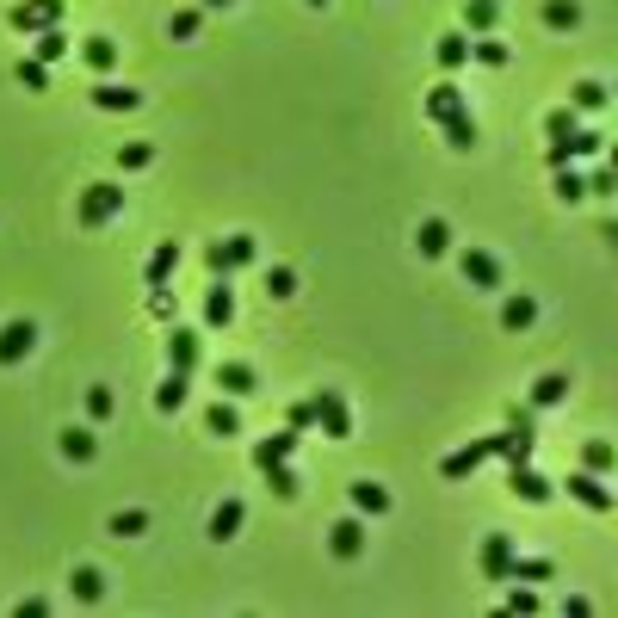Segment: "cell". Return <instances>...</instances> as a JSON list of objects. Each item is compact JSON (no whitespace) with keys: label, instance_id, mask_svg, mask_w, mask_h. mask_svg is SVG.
Returning a JSON list of instances; mask_svg holds the SVG:
<instances>
[{"label":"cell","instance_id":"cell-13","mask_svg":"<svg viewBox=\"0 0 618 618\" xmlns=\"http://www.w3.org/2000/svg\"><path fill=\"white\" fill-rule=\"evenodd\" d=\"M168 372H198V334L192 328H173L168 334Z\"/></svg>","mask_w":618,"mask_h":618},{"label":"cell","instance_id":"cell-38","mask_svg":"<svg viewBox=\"0 0 618 618\" xmlns=\"http://www.w3.org/2000/svg\"><path fill=\"white\" fill-rule=\"evenodd\" d=\"M582 192H587V186H582V173H575L569 161H563V168H556V198H563V205H575Z\"/></svg>","mask_w":618,"mask_h":618},{"label":"cell","instance_id":"cell-8","mask_svg":"<svg viewBox=\"0 0 618 618\" xmlns=\"http://www.w3.org/2000/svg\"><path fill=\"white\" fill-rule=\"evenodd\" d=\"M507 563H514V538L507 532H488L482 538V575L488 582H507Z\"/></svg>","mask_w":618,"mask_h":618},{"label":"cell","instance_id":"cell-50","mask_svg":"<svg viewBox=\"0 0 618 618\" xmlns=\"http://www.w3.org/2000/svg\"><path fill=\"white\" fill-rule=\"evenodd\" d=\"M507 427H526V433H538V420H532V409H519V402L507 409Z\"/></svg>","mask_w":618,"mask_h":618},{"label":"cell","instance_id":"cell-21","mask_svg":"<svg viewBox=\"0 0 618 618\" xmlns=\"http://www.w3.org/2000/svg\"><path fill=\"white\" fill-rule=\"evenodd\" d=\"M241 519H247V507H241V501H223V507L210 514V538H217V545H223V538H236Z\"/></svg>","mask_w":618,"mask_h":618},{"label":"cell","instance_id":"cell-3","mask_svg":"<svg viewBox=\"0 0 618 618\" xmlns=\"http://www.w3.org/2000/svg\"><path fill=\"white\" fill-rule=\"evenodd\" d=\"M495 451H501V433H482V439H470V446H458V451H451L439 470H446L451 482H464V477H477V470L488 464V458H495Z\"/></svg>","mask_w":618,"mask_h":618},{"label":"cell","instance_id":"cell-11","mask_svg":"<svg viewBox=\"0 0 618 618\" xmlns=\"http://www.w3.org/2000/svg\"><path fill=\"white\" fill-rule=\"evenodd\" d=\"M328 550H334L341 563H352V556L365 550V526H359V519H334V526H328Z\"/></svg>","mask_w":618,"mask_h":618},{"label":"cell","instance_id":"cell-49","mask_svg":"<svg viewBox=\"0 0 618 618\" xmlns=\"http://www.w3.org/2000/svg\"><path fill=\"white\" fill-rule=\"evenodd\" d=\"M507 613H538V594H532V587H514V594H507Z\"/></svg>","mask_w":618,"mask_h":618},{"label":"cell","instance_id":"cell-10","mask_svg":"<svg viewBox=\"0 0 618 618\" xmlns=\"http://www.w3.org/2000/svg\"><path fill=\"white\" fill-rule=\"evenodd\" d=\"M569 495L582 501V507H594V514H613V488L594 477V470H582V477H569Z\"/></svg>","mask_w":618,"mask_h":618},{"label":"cell","instance_id":"cell-7","mask_svg":"<svg viewBox=\"0 0 618 618\" xmlns=\"http://www.w3.org/2000/svg\"><path fill=\"white\" fill-rule=\"evenodd\" d=\"M229 322H236V291H229V278H217V285L205 291V328L223 334Z\"/></svg>","mask_w":618,"mask_h":618},{"label":"cell","instance_id":"cell-24","mask_svg":"<svg viewBox=\"0 0 618 618\" xmlns=\"http://www.w3.org/2000/svg\"><path fill=\"white\" fill-rule=\"evenodd\" d=\"M32 37H37V63H43V69L69 56V32H63V25H50V32H32Z\"/></svg>","mask_w":618,"mask_h":618},{"label":"cell","instance_id":"cell-18","mask_svg":"<svg viewBox=\"0 0 618 618\" xmlns=\"http://www.w3.org/2000/svg\"><path fill=\"white\" fill-rule=\"evenodd\" d=\"M173 273H179V241H161V247H155V254H149V273H142V278H149V285H168V278Z\"/></svg>","mask_w":618,"mask_h":618},{"label":"cell","instance_id":"cell-37","mask_svg":"<svg viewBox=\"0 0 618 618\" xmlns=\"http://www.w3.org/2000/svg\"><path fill=\"white\" fill-rule=\"evenodd\" d=\"M545 130H550V142H563V137H575L582 124H575V111H569V105H556V111L545 118Z\"/></svg>","mask_w":618,"mask_h":618},{"label":"cell","instance_id":"cell-32","mask_svg":"<svg viewBox=\"0 0 618 618\" xmlns=\"http://www.w3.org/2000/svg\"><path fill=\"white\" fill-rule=\"evenodd\" d=\"M433 56H439V69H464L470 63V37H439Z\"/></svg>","mask_w":618,"mask_h":618},{"label":"cell","instance_id":"cell-14","mask_svg":"<svg viewBox=\"0 0 618 618\" xmlns=\"http://www.w3.org/2000/svg\"><path fill=\"white\" fill-rule=\"evenodd\" d=\"M458 111H470V105H464V93H458L451 81H439V87L427 93V118H433V124H446V118H458Z\"/></svg>","mask_w":618,"mask_h":618},{"label":"cell","instance_id":"cell-28","mask_svg":"<svg viewBox=\"0 0 618 618\" xmlns=\"http://www.w3.org/2000/svg\"><path fill=\"white\" fill-rule=\"evenodd\" d=\"M205 433H217V439H229V433H241V414L229 409V402H210V409H205Z\"/></svg>","mask_w":618,"mask_h":618},{"label":"cell","instance_id":"cell-17","mask_svg":"<svg viewBox=\"0 0 618 618\" xmlns=\"http://www.w3.org/2000/svg\"><path fill=\"white\" fill-rule=\"evenodd\" d=\"M291 451H297V427H291V433H266V439L254 446V464L266 470V464H285Z\"/></svg>","mask_w":618,"mask_h":618},{"label":"cell","instance_id":"cell-34","mask_svg":"<svg viewBox=\"0 0 618 618\" xmlns=\"http://www.w3.org/2000/svg\"><path fill=\"white\" fill-rule=\"evenodd\" d=\"M446 142H451V149H477V118H470V111L446 118Z\"/></svg>","mask_w":618,"mask_h":618},{"label":"cell","instance_id":"cell-26","mask_svg":"<svg viewBox=\"0 0 618 618\" xmlns=\"http://www.w3.org/2000/svg\"><path fill=\"white\" fill-rule=\"evenodd\" d=\"M352 507H359V514H390V488H378V482H352Z\"/></svg>","mask_w":618,"mask_h":618},{"label":"cell","instance_id":"cell-20","mask_svg":"<svg viewBox=\"0 0 618 618\" xmlns=\"http://www.w3.org/2000/svg\"><path fill=\"white\" fill-rule=\"evenodd\" d=\"M414 247H420L427 260H439V254L451 247V229L439 223V217H427V223H420V236H414Z\"/></svg>","mask_w":618,"mask_h":618},{"label":"cell","instance_id":"cell-27","mask_svg":"<svg viewBox=\"0 0 618 618\" xmlns=\"http://www.w3.org/2000/svg\"><path fill=\"white\" fill-rule=\"evenodd\" d=\"M532 322H538V304H532V297H507V304H501V328H532Z\"/></svg>","mask_w":618,"mask_h":618},{"label":"cell","instance_id":"cell-19","mask_svg":"<svg viewBox=\"0 0 618 618\" xmlns=\"http://www.w3.org/2000/svg\"><path fill=\"white\" fill-rule=\"evenodd\" d=\"M186 396H192V372H168V383L155 390V409L173 414V409H186Z\"/></svg>","mask_w":618,"mask_h":618},{"label":"cell","instance_id":"cell-35","mask_svg":"<svg viewBox=\"0 0 618 618\" xmlns=\"http://www.w3.org/2000/svg\"><path fill=\"white\" fill-rule=\"evenodd\" d=\"M149 532V514L142 507H124V514H111V538H142Z\"/></svg>","mask_w":618,"mask_h":618},{"label":"cell","instance_id":"cell-43","mask_svg":"<svg viewBox=\"0 0 618 618\" xmlns=\"http://www.w3.org/2000/svg\"><path fill=\"white\" fill-rule=\"evenodd\" d=\"M470 50H477V63H488V69H501V63H507V43H495L488 32H482V43H470Z\"/></svg>","mask_w":618,"mask_h":618},{"label":"cell","instance_id":"cell-36","mask_svg":"<svg viewBox=\"0 0 618 618\" xmlns=\"http://www.w3.org/2000/svg\"><path fill=\"white\" fill-rule=\"evenodd\" d=\"M266 482H273V495L291 501V495H297V470H291V458H285V464H266Z\"/></svg>","mask_w":618,"mask_h":618},{"label":"cell","instance_id":"cell-23","mask_svg":"<svg viewBox=\"0 0 618 618\" xmlns=\"http://www.w3.org/2000/svg\"><path fill=\"white\" fill-rule=\"evenodd\" d=\"M464 25L470 32H495L501 25V0H464Z\"/></svg>","mask_w":618,"mask_h":618},{"label":"cell","instance_id":"cell-53","mask_svg":"<svg viewBox=\"0 0 618 618\" xmlns=\"http://www.w3.org/2000/svg\"><path fill=\"white\" fill-rule=\"evenodd\" d=\"M309 6H328V0H309Z\"/></svg>","mask_w":618,"mask_h":618},{"label":"cell","instance_id":"cell-12","mask_svg":"<svg viewBox=\"0 0 618 618\" xmlns=\"http://www.w3.org/2000/svg\"><path fill=\"white\" fill-rule=\"evenodd\" d=\"M507 488L519 501H550V477H538L532 464H507Z\"/></svg>","mask_w":618,"mask_h":618},{"label":"cell","instance_id":"cell-2","mask_svg":"<svg viewBox=\"0 0 618 618\" xmlns=\"http://www.w3.org/2000/svg\"><path fill=\"white\" fill-rule=\"evenodd\" d=\"M254 254H260L254 236H229V241H210L205 247V266L217 278H229V273H241V266H254Z\"/></svg>","mask_w":618,"mask_h":618},{"label":"cell","instance_id":"cell-25","mask_svg":"<svg viewBox=\"0 0 618 618\" xmlns=\"http://www.w3.org/2000/svg\"><path fill=\"white\" fill-rule=\"evenodd\" d=\"M545 25L550 32H575L582 25V6L575 0H545Z\"/></svg>","mask_w":618,"mask_h":618},{"label":"cell","instance_id":"cell-33","mask_svg":"<svg viewBox=\"0 0 618 618\" xmlns=\"http://www.w3.org/2000/svg\"><path fill=\"white\" fill-rule=\"evenodd\" d=\"M100 594H105L100 569H74V600H81V606H100Z\"/></svg>","mask_w":618,"mask_h":618},{"label":"cell","instance_id":"cell-15","mask_svg":"<svg viewBox=\"0 0 618 618\" xmlns=\"http://www.w3.org/2000/svg\"><path fill=\"white\" fill-rule=\"evenodd\" d=\"M93 105H100V111H137L142 93L137 87H118V81H100V87H93Z\"/></svg>","mask_w":618,"mask_h":618},{"label":"cell","instance_id":"cell-40","mask_svg":"<svg viewBox=\"0 0 618 618\" xmlns=\"http://www.w3.org/2000/svg\"><path fill=\"white\" fill-rule=\"evenodd\" d=\"M19 87H32V93H43V87H50V69H43L37 56H25V63H19Z\"/></svg>","mask_w":618,"mask_h":618},{"label":"cell","instance_id":"cell-46","mask_svg":"<svg viewBox=\"0 0 618 618\" xmlns=\"http://www.w3.org/2000/svg\"><path fill=\"white\" fill-rule=\"evenodd\" d=\"M192 32H198V6H186V13L168 19V37H192Z\"/></svg>","mask_w":618,"mask_h":618},{"label":"cell","instance_id":"cell-5","mask_svg":"<svg viewBox=\"0 0 618 618\" xmlns=\"http://www.w3.org/2000/svg\"><path fill=\"white\" fill-rule=\"evenodd\" d=\"M6 25L13 32H50V25H63V0H19L13 13H6Z\"/></svg>","mask_w":618,"mask_h":618},{"label":"cell","instance_id":"cell-30","mask_svg":"<svg viewBox=\"0 0 618 618\" xmlns=\"http://www.w3.org/2000/svg\"><path fill=\"white\" fill-rule=\"evenodd\" d=\"M507 582H550V563H545V556H519V550H514Z\"/></svg>","mask_w":618,"mask_h":618},{"label":"cell","instance_id":"cell-44","mask_svg":"<svg viewBox=\"0 0 618 618\" xmlns=\"http://www.w3.org/2000/svg\"><path fill=\"white\" fill-rule=\"evenodd\" d=\"M582 186H587V192H594V198H613V192H618V186H613V168H606V161H600V168L587 173Z\"/></svg>","mask_w":618,"mask_h":618},{"label":"cell","instance_id":"cell-31","mask_svg":"<svg viewBox=\"0 0 618 618\" xmlns=\"http://www.w3.org/2000/svg\"><path fill=\"white\" fill-rule=\"evenodd\" d=\"M563 396H569V378H563V372H550V378L532 383V402H538V409H556Z\"/></svg>","mask_w":618,"mask_h":618},{"label":"cell","instance_id":"cell-45","mask_svg":"<svg viewBox=\"0 0 618 618\" xmlns=\"http://www.w3.org/2000/svg\"><path fill=\"white\" fill-rule=\"evenodd\" d=\"M587 470H594V477H606V470H613V446H606V439H594V446H587Z\"/></svg>","mask_w":618,"mask_h":618},{"label":"cell","instance_id":"cell-52","mask_svg":"<svg viewBox=\"0 0 618 618\" xmlns=\"http://www.w3.org/2000/svg\"><path fill=\"white\" fill-rule=\"evenodd\" d=\"M205 6H229V0H205Z\"/></svg>","mask_w":618,"mask_h":618},{"label":"cell","instance_id":"cell-41","mask_svg":"<svg viewBox=\"0 0 618 618\" xmlns=\"http://www.w3.org/2000/svg\"><path fill=\"white\" fill-rule=\"evenodd\" d=\"M575 105H582V111H600V105H606V87H600V81H575Z\"/></svg>","mask_w":618,"mask_h":618},{"label":"cell","instance_id":"cell-47","mask_svg":"<svg viewBox=\"0 0 618 618\" xmlns=\"http://www.w3.org/2000/svg\"><path fill=\"white\" fill-rule=\"evenodd\" d=\"M87 414H93V420H105V414H111V390H105V383H93V390H87Z\"/></svg>","mask_w":618,"mask_h":618},{"label":"cell","instance_id":"cell-22","mask_svg":"<svg viewBox=\"0 0 618 618\" xmlns=\"http://www.w3.org/2000/svg\"><path fill=\"white\" fill-rule=\"evenodd\" d=\"M93 451H100V439H93L87 427H69V433H63V458H69V464H93Z\"/></svg>","mask_w":618,"mask_h":618},{"label":"cell","instance_id":"cell-4","mask_svg":"<svg viewBox=\"0 0 618 618\" xmlns=\"http://www.w3.org/2000/svg\"><path fill=\"white\" fill-rule=\"evenodd\" d=\"M309 402H315V427H322L328 439H352V414H346L341 390H315Z\"/></svg>","mask_w":618,"mask_h":618},{"label":"cell","instance_id":"cell-6","mask_svg":"<svg viewBox=\"0 0 618 618\" xmlns=\"http://www.w3.org/2000/svg\"><path fill=\"white\" fill-rule=\"evenodd\" d=\"M458 273H464L470 291H501V260L482 254V247H464V254H458Z\"/></svg>","mask_w":618,"mask_h":618},{"label":"cell","instance_id":"cell-48","mask_svg":"<svg viewBox=\"0 0 618 618\" xmlns=\"http://www.w3.org/2000/svg\"><path fill=\"white\" fill-rule=\"evenodd\" d=\"M285 420H291L297 433H304V427H315V402H291V409H285Z\"/></svg>","mask_w":618,"mask_h":618},{"label":"cell","instance_id":"cell-16","mask_svg":"<svg viewBox=\"0 0 618 618\" xmlns=\"http://www.w3.org/2000/svg\"><path fill=\"white\" fill-rule=\"evenodd\" d=\"M217 383H223V396H254V390H260V383H254V365H241V359L217 365Z\"/></svg>","mask_w":618,"mask_h":618},{"label":"cell","instance_id":"cell-51","mask_svg":"<svg viewBox=\"0 0 618 618\" xmlns=\"http://www.w3.org/2000/svg\"><path fill=\"white\" fill-rule=\"evenodd\" d=\"M13 613H19V618H43V613H50V600H37V594H32V600H19Z\"/></svg>","mask_w":618,"mask_h":618},{"label":"cell","instance_id":"cell-9","mask_svg":"<svg viewBox=\"0 0 618 618\" xmlns=\"http://www.w3.org/2000/svg\"><path fill=\"white\" fill-rule=\"evenodd\" d=\"M32 346H37V328H32V322H6V328H0V365H19Z\"/></svg>","mask_w":618,"mask_h":618},{"label":"cell","instance_id":"cell-1","mask_svg":"<svg viewBox=\"0 0 618 618\" xmlns=\"http://www.w3.org/2000/svg\"><path fill=\"white\" fill-rule=\"evenodd\" d=\"M118 210H124V186H111V179L87 186V192H81V229H100V223H111Z\"/></svg>","mask_w":618,"mask_h":618},{"label":"cell","instance_id":"cell-42","mask_svg":"<svg viewBox=\"0 0 618 618\" xmlns=\"http://www.w3.org/2000/svg\"><path fill=\"white\" fill-rule=\"evenodd\" d=\"M291 291H297V273L291 266H273L266 273V297H291Z\"/></svg>","mask_w":618,"mask_h":618},{"label":"cell","instance_id":"cell-39","mask_svg":"<svg viewBox=\"0 0 618 618\" xmlns=\"http://www.w3.org/2000/svg\"><path fill=\"white\" fill-rule=\"evenodd\" d=\"M149 161H155V149H149V142H124V149H118V168H124V173L149 168Z\"/></svg>","mask_w":618,"mask_h":618},{"label":"cell","instance_id":"cell-29","mask_svg":"<svg viewBox=\"0 0 618 618\" xmlns=\"http://www.w3.org/2000/svg\"><path fill=\"white\" fill-rule=\"evenodd\" d=\"M81 56H87V69H93V74H105L111 63H118V43H111V37H87Z\"/></svg>","mask_w":618,"mask_h":618}]
</instances>
